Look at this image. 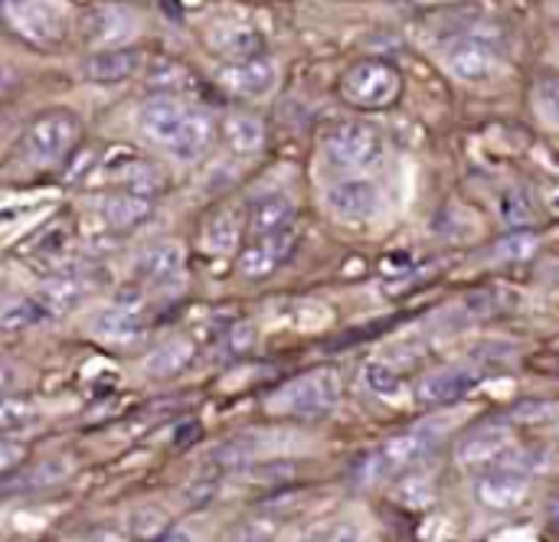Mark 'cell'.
<instances>
[{"mask_svg":"<svg viewBox=\"0 0 559 542\" xmlns=\"http://www.w3.org/2000/svg\"><path fill=\"white\" fill-rule=\"evenodd\" d=\"M10 88H13V79H10V75H0V98H3Z\"/></svg>","mask_w":559,"mask_h":542,"instance_id":"39","label":"cell"},{"mask_svg":"<svg viewBox=\"0 0 559 542\" xmlns=\"http://www.w3.org/2000/svg\"><path fill=\"white\" fill-rule=\"evenodd\" d=\"M442 442V422H423V425H413L393 438H386L373 455H367L357 468H354V478L360 484H377V481H386V478H396V474H406L409 468H416L419 461H426Z\"/></svg>","mask_w":559,"mask_h":542,"instance_id":"2","label":"cell"},{"mask_svg":"<svg viewBox=\"0 0 559 542\" xmlns=\"http://www.w3.org/2000/svg\"><path fill=\"white\" fill-rule=\"evenodd\" d=\"M514 455H518V445L508 429H481V432L468 435L455 451L459 465L468 471H478V474L491 471V468H511Z\"/></svg>","mask_w":559,"mask_h":542,"instance_id":"12","label":"cell"},{"mask_svg":"<svg viewBox=\"0 0 559 542\" xmlns=\"http://www.w3.org/2000/svg\"><path fill=\"white\" fill-rule=\"evenodd\" d=\"M85 291H88V285H85L82 275H56L33 298H36V304L43 308V314L49 321V317H66L85 298Z\"/></svg>","mask_w":559,"mask_h":542,"instance_id":"21","label":"cell"},{"mask_svg":"<svg viewBox=\"0 0 559 542\" xmlns=\"http://www.w3.org/2000/svg\"><path fill=\"white\" fill-rule=\"evenodd\" d=\"M16 383H20L16 366H10V363H3V360H0V396H10V393L16 389Z\"/></svg>","mask_w":559,"mask_h":542,"instance_id":"36","label":"cell"},{"mask_svg":"<svg viewBox=\"0 0 559 542\" xmlns=\"http://www.w3.org/2000/svg\"><path fill=\"white\" fill-rule=\"evenodd\" d=\"M216 82L236 98H259V95L272 92V85H275V62L269 56L236 59L216 72Z\"/></svg>","mask_w":559,"mask_h":542,"instance_id":"13","label":"cell"},{"mask_svg":"<svg viewBox=\"0 0 559 542\" xmlns=\"http://www.w3.org/2000/svg\"><path fill=\"white\" fill-rule=\"evenodd\" d=\"M92 542H131L124 533H118V530H102L98 537H92Z\"/></svg>","mask_w":559,"mask_h":542,"instance_id":"37","label":"cell"},{"mask_svg":"<svg viewBox=\"0 0 559 542\" xmlns=\"http://www.w3.org/2000/svg\"><path fill=\"white\" fill-rule=\"evenodd\" d=\"M118 186L121 190H131V193H141V196H157L167 190V173L160 164L147 160V157H128L118 173H115Z\"/></svg>","mask_w":559,"mask_h":542,"instance_id":"25","label":"cell"},{"mask_svg":"<svg viewBox=\"0 0 559 542\" xmlns=\"http://www.w3.org/2000/svg\"><path fill=\"white\" fill-rule=\"evenodd\" d=\"M141 69V49L134 46H111V49H95L82 62V75L88 82H124L138 75Z\"/></svg>","mask_w":559,"mask_h":542,"instance_id":"17","label":"cell"},{"mask_svg":"<svg viewBox=\"0 0 559 542\" xmlns=\"http://www.w3.org/2000/svg\"><path fill=\"white\" fill-rule=\"evenodd\" d=\"M537 249H540V236L527 232V229H518V232H508L495 245V258H501V262H527V258L537 255Z\"/></svg>","mask_w":559,"mask_h":542,"instance_id":"27","label":"cell"},{"mask_svg":"<svg viewBox=\"0 0 559 542\" xmlns=\"http://www.w3.org/2000/svg\"><path fill=\"white\" fill-rule=\"evenodd\" d=\"M36 422V409L23 399H10L0 396V432H13V429H26Z\"/></svg>","mask_w":559,"mask_h":542,"instance_id":"29","label":"cell"},{"mask_svg":"<svg viewBox=\"0 0 559 542\" xmlns=\"http://www.w3.org/2000/svg\"><path fill=\"white\" fill-rule=\"evenodd\" d=\"M23 445H16V442H7V438H0V474L3 471H13L20 461H23Z\"/></svg>","mask_w":559,"mask_h":542,"instance_id":"34","label":"cell"},{"mask_svg":"<svg viewBox=\"0 0 559 542\" xmlns=\"http://www.w3.org/2000/svg\"><path fill=\"white\" fill-rule=\"evenodd\" d=\"M341 406V376L334 370H314L292 383H285L272 399L269 409L278 415L295 419H324Z\"/></svg>","mask_w":559,"mask_h":542,"instance_id":"4","label":"cell"},{"mask_svg":"<svg viewBox=\"0 0 559 542\" xmlns=\"http://www.w3.org/2000/svg\"><path fill=\"white\" fill-rule=\"evenodd\" d=\"M206 39H210V46H213L219 56H226L229 62L262 56V49H265L262 33L252 29L249 23H219V26H213V29L206 33Z\"/></svg>","mask_w":559,"mask_h":542,"instance_id":"20","label":"cell"},{"mask_svg":"<svg viewBox=\"0 0 559 542\" xmlns=\"http://www.w3.org/2000/svg\"><path fill=\"white\" fill-rule=\"evenodd\" d=\"M219 131H223L226 147L233 154H242V157L259 154L262 144H265V124H262V118H255L249 111H229L223 118V128Z\"/></svg>","mask_w":559,"mask_h":542,"instance_id":"23","label":"cell"},{"mask_svg":"<svg viewBox=\"0 0 559 542\" xmlns=\"http://www.w3.org/2000/svg\"><path fill=\"white\" fill-rule=\"evenodd\" d=\"M144 330H147V317L134 301L115 304L95 317V334L102 340H111V344H134L144 337Z\"/></svg>","mask_w":559,"mask_h":542,"instance_id":"19","label":"cell"},{"mask_svg":"<svg viewBox=\"0 0 559 542\" xmlns=\"http://www.w3.org/2000/svg\"><path fill=\"white\" fill-rule=\"evenodd\" d=\"M478 380H481V376H478L475 370H468V366H445V370H439V373H429V376L419 383L416 396H419L423 406H449V402L468 396V393L478 386Z\"/></svg>","mask_w":559,"mask_h":542,"instance_id":"16","label":"cell"},{"mask_svg":"<svg viewBox=\"0 0 559 542\" xmlns=\"http://www.w3.org/2000/svg\"><path fill=\"white\" fill-rule=\"evenodd\" d=\"M98 213L108 222V229L128 232V229L144 226L154 216V196H141V193H131V190H115V193L102 196Z\"/></svg>","mask_w":559,"mask_h":542,"instance_id":"15","label":"cell"},{"mask_svg":"<svg viewBox=\"0 0 559 542\" xmlns=\"http://www.w3.org/2000/svg\"><path fill=\"white\" fill-rule=\"evenodd\" d=\"M79 141H82L79 115H72L66 108H49L26 124V131L16 144V154L23 157V164L49 170V167L66 164L72 157V150L79 147Z\"/></svg>","mask_w":559,"mask_h":542,"instance_id":"3","label":"cell"},{"mask_svg":"<svg viewBox=\"0 0 559 542\" xmlns=\"http://www.w3.org/2000/svg\"><path fill=\"white\" fill-rule=\"evenodd\" d=\"M79 33L88 49L128 46L138 33V13L124 3H92L79 16Z\"/></svg>","mask_w":559,"mask_h":542,"instance_id":"8","label":"cell"},{"mask_svg":"<svg viewBox=\"0 0 559 542\" xmlns=\"http://www.w3.org/2000/svg\"><path fill=\"white\" fill-rule=\"evenodd\" d=\"M321 150L341 170H370L383 160V137L367 121H337L321 134Z\"/></svg>","mask_w":559,"mask_h":542,"instance_id":"6","label":"cell"},{"mask_svg":"<svg viewBox=\"0 0 559 542\" xmlns=\"http://www.w3.org/2000/svg\"><path fill=\"white\" fill-rule=\"evenodd\" d=\"M328 206L341 222H367L380 209V190L370 180H337L328 186Z\"/></svg>","mask_w":559,"mask_h":542,"instance_id":"14","label":"cell"},{"mask_svg":"<svg viewBox=\"0 0 559 542\" xmlns=\"http://www.w3.org/2000/svg\"><path fill=\"white\" fill-rule=\"evenodd\" d=\"M252 344H255V327H252V324H239V327H233V330L223 337V350H226L229 357H242L246 350H252Z\"/></svg>","mask_w":559,"mask_h":542,"instance_id":"32","label":"cell"},{"mask_svg":"<svg viewBox=\"0 0 559 542\" xmlns=\"http://www.w3.org/2000/svg\"><path fill=\"white\" fill-rule=\"evenodd\" d=\"M0 16L20 39L39 49L59 46L66 36L62 13L46 0H0Z\"/></svg>","mask_w":559,"mask_h":542,"instance_id":"7","label":"cell"},{"mask_svg":"<svg viewBox=\"0 0 559 542\" xmlns=\"http://www.w3.org/2000/svg\"><path fill=\"white\" fill-rule=\"evenodd\" d=\"M236 239H239V219L229 209L216 213L206 226V236H203L206 249H213V252H233Z\"/></svg>","mask_w":559,"mask_h":542,"instance_id":"28","label":"cell"},{"mask_svg":"<svg viewBox=\"0 0 559 542\" xmlns=\"http://www.w3.org/2000/svg\"><path fill=\"white\" fill-rule=\"evenodd\" d=\"M154 542H193L187 533H164V537H157Z\"/></svg>","mask_w":559,"mask_h":542,"instance_id":"38","label":"cell"},{"mask_svg":"<svg viewBox=\"0 0 559 542\" xmlns=\"http://www.w3.org/2000/svg\"><path fill=\"white\" fill-rule=\"evenodd\" d=\"M197 360V347L187 337H170L160 347L151 350V357L144 360V373L154 380H174L180 373L190 370V363Z\"/></svg>","mask_w":559,"mask_h":542,"instance_id":"22","label":"cell"},{"mask_svg":"<svg viewBox=\"0 0 559 542\" xmlns=\"http://www.w3.org/2000/svg\"><path fill=\"white\" fill-rule=\"evenodd\" d=\"M531 494V478L518 468H491L481 471L475 481V501L491 514L518 510Z\"/></svg>","mask_w":559,"mask_h":542,"instance_id":"11","label":"cell"},{"mask_svg":"<svg viewBox=\"0 0 559 542\" xmlns=\"http://www.w3.org/2000/svg\"><path fill=\"white\" fill-rule=\"evenodd\" d=\"M403 92V75L383 59H360L341 75V98L360 111H383Z\"/></svg>","mask_w":559,"mask_h":542,"instance_id":"5","label":"cell"},{"mask_svg":"<svg viewBox=\"0 0 559 542\" xmlns=\"http://www.w3.org/2000/svg\"><path fill=\"white\" fill-rule=\"evenodd\" d=\"M540 101H544V108L550 111V118L559 121V79H550V82L540 85Z\"/></svg>","mask_w":559,"mask_h":542,"instance_id":"35","label":"cell"},{"mask_svg":"<svg viewBox=\"0 0 559 542\" xmlns=\"http://www.w3.org/2000/svg\"><path fill=\"white\" fill-rule=\"evenodd\" d=\"M305 542H360V530H357L354 523H337V527L324 530L321 537Z\"/></svg>","mask_w":559,"mask_h":542,"instance_id":"33","label":"cell"},{"mask_svg":"<svg viewBox=\"0 0 559 542\" xmlns=\"http://www.w3.org/2000/svg\"><path fill=\"white\" fill-rule=\"evenodd\" d=\"M138 128L144 137L164 150H170L177 160H200L213 141H216V121L180 98L177 92H157L138 108Z\"/></svg>","mask_w":559,"mask_h":542,"instance_id":"1","label":"cell"},{"mask_svg":"<svg viewBox=\"0 0 559 542\" xmlns=\"http://www.w3.org/2000/svg\"><path fill=\"white\" fill-rule=\"evenodd\" d=\"M445 69L462 82H485L498 72V46L481 36H459L445 46Z\"/></svg>","mask_w":559,"mask_h":542,"instance_id":"10","label":"cell"},{"mask_svg":"<svg viewBox=\"0 0 559 542\" xmlns=\"http://www.w3.org/2000/svg\"><path fill=\"white\" fill-rule=\"evenodd\" d=\"M39 321H46L43 308L36 304V298L29 294H7L0 291V330H26V327H36Z\"/></svg>","mask_w":559,"mask_h":542,"instance_id":"26","label":"cell"},{"mask_svg":"<svg viewBox=\"0 0 559 542\" xmlns=\"http://www.w3.org/2000/svg\"><path fill=\"white\" fill-rule=\"evenodd\" d=\"M295 245H298L295 226L278 229V232H269V236H252V239L246 242V249L239 252L236 268H239L242 278L262 281V278H269V275H275V272L292 258Z\"/></svg>","mask_w":559,"mask_h":542,"instance_id":"9","label":"cell"},{"mask_svg":"<svg viewBox=\"0 0 559 542\" xmlns=\"http://www.w3.org/2000/svg\"><path fill=\"white\" fill-rule=\"evenodd\" d=\"M501 219L508 226H527L534 219V203L524 190H508L501 196Z\"/></svg>","mask_w":559,"mask_h":542,"instance_id":"30","label":"cell"},{"mask_svg":"<svg viewBox=\"0 0 559 542\" xmlns=\"http://www.w3.org/2000/svg\"><path fill=\"white\" fill-rule=\"evenodd\" d=\"M183 272V245L174 239H160L138 255V278L147 285H167Z\"/></svg>","mask_w":559,"mask_h":542,"instance_id":"18","label":"cell"},{"mask_svg":"<svg viewBox=\"0 0 559 542\" xmlns=\"http://www.w3.org/2000/svg\"><path fill=\"white\" fill-rule=\"evenodd\" d=\"M288 226H295V206L288 196L269 193L249 206V236H269V232H278Z\"/></svg>","mask_w":559,"mask_h":542,"instance_id":"24","label":"cell"},{"mask_svg":"<svg viewBox=\"0 0 559 542\" xmlns=\"http://www.w3.org/2000/svg\"><path fill=\"white\" fill-rule=\"evenodd\" d=\"M364 386L377 396H393L400 389V376L386 363H367L364 370Z\"/></svg>","mask_w":559,"mask_h":542,"instance_id":"31","label":"cell"}]
</instances>
